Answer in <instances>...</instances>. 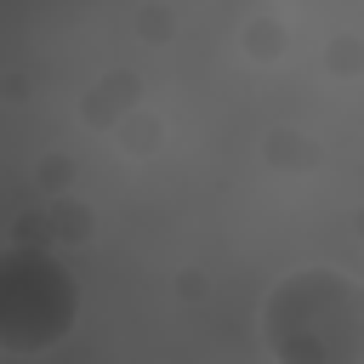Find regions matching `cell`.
Masks as SVG:
<instances>
[{"label":"cell","mask_w":364,"mask_h":364,"mask_svg":"<svg viewBox=\"0 0 364 364\" xmlns=\"http://www.w3.org/2000/svg\"><path fill=\"white\" fill-rule=\"evenodd\" d=\"M358 63H364V51H353V40H336V46H330V68H336V74H353Z\"/></svg>","instance_id":"obj_5"},{"label":"cell","mask_w":364,"mask_h":364,"mask_svg":"<svg viewBox=\"0 0 364 364\" xmlns=\"http://www.w3.org/2000/svg\"><path fill=\"white\" fill-rule=\"evenodd\" d=\"M284 23H267V17H250L245 28H239V46H245V57H256V63H267V57H284Z\"/></svg>","instance_id":"obj_4"},{"label":"cell","mask_w":364,"mask_h":364,"mask_svg":"<svg viewBox=\"0 0 364 364\" xmlns=\"http://www.w3.org/2000/svg\"><path fill=\"white\" fill-rule=\"evenodd\" d=\"M80 324V279L46 245H0V353H57Z\"/></svg>","instance_id":"obj_2"},{"label":"cell","mask_w":364,"mask_h":364,"mask_svg":"<svg viewBox=\"0 0 364 364\" xmlns=\"http://www.w3.org/2000/svg\"><path fill=\"white\" fill-rule=\"evenodd\" d=\"M114 142H119V154H136V159H148L154 148H159V136H165V125H159V114L154 108H142V102H131L114 125Z\"/></svg>","instance_id":"obj_3"},{"label":"cell","mask_w":364,"mask_h":364,"mask_svg":"<svg viewBox=\"0 0 364 364\" xmlns=\"http://www.w3.org/2000/svg\"><path fill=\"white\" fill-rule=\"evenodd\" d=\"M262 353L279 364H358L364 358V284L336 262L279 273L256 307Z\"/></svg>","instance_id":"obj_1"}]
</instances>
